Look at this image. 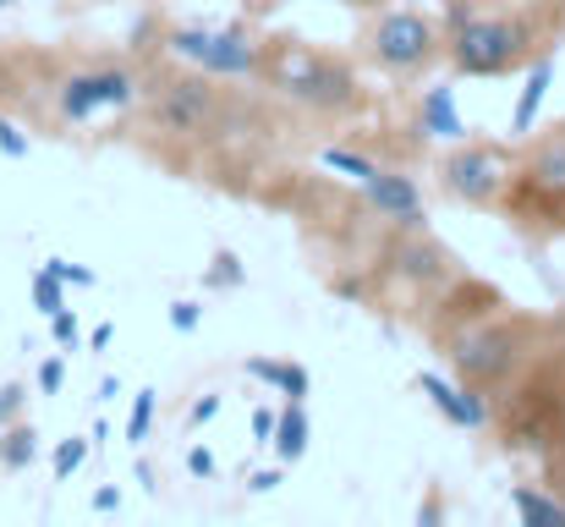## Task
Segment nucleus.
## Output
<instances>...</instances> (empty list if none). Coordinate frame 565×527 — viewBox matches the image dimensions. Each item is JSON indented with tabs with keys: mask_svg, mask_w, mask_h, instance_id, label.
<instances>
[{
	"mask_svg": "<svg viewBox=\"0 0 565 527\" xmlns=\"http://www.w3.org/2000/svg\"><path fill=\"white\" fill-rule=\"evenodd\" d=\"M445 55H450L456 77H505V72L527 66L533 55H544V44H539V22L527 11H467V6H450Z\"/></svg>",
	"mask_w": 565,
	"mask_h": 527,
	"instance_id": "f257e3e1",
	"label": "nucleus"
},
{
	"mask_svg": "<svg viewBox=\"0 0 565 527\" xmlns=\"http://www.w3.org/2000/svg\"><path fill=\"white\" fill-rule=\"evenodd\" d=\"M264 66L275 72V88L313 110V116H352L363 105V88H358V72L341 61V55H324V50H280V61H269L264 50Z\"/></svg>",
	"mask_w": 565,
	"mask_h": 527,
	"instance_id": "f03ea898",
	"label": "nucleus"
},
{
	"mask_svg": "<svg viewBox=\"0 0 565 527\" xmlns=\"http://www.w3.org/2000/svg\"><path fill=\"white\" fill-rule=\"evenodd\" d=\"M505 209L522 231H544V236L565 231V127L544 133L539 144H527L522 171L511 176Z\"/></svg>",
	"mask_w": 565,
	"mask_h": 527,
	"instance_id": "7ed1b4c3",
	"label": "nucleus"
},
{
	"mask_svg": "<svg viewBox=\"0 0 565 527\" xmlns=\"http://www.w3.org/2000/svg\"><path fill=\"white\" fill-rule=\"evenodd\" d=\"M369 61L390 77H423L439 55H445V28L417 11V6H395V11H379L369 39H363Z\"/></svg>",
	"mask_w": 565,
	"mask_h": 527,
	"instance_id": "20e7f679",
	"label": "nucleus"
},
{
	"mask_svg": "<svg viewBox=\"0 0 565 527\" xmlns=\"http://www.w3.org/2000/svg\"><path fill=\"white\" fill-rule=\"evenodd\" d=\"M533 336H539V325H533V319H494V325L467 330V336L450 347V362H456L461 384L500 390V384H505V379H516V373H522V362L533 357Z\"/></svg>",
	"mask_w": 565,
	"mask_h": 527,
	"instance_id": "39448f33",
	"label": "nucleus"
},
{
	"mask_svg": "<svg viewBox=\"0 0 565 527\" xmlns=\"http://www.w3.org/2000/svg\"><path fill=\"white\" fill-rule=\"evenodd\" d=\"M511 160L505 149L494 144H456L445 160H439V192L461 209H500L505 192H511Z\"/></svg>",
	"mask_w": 565,
	"mask_h": 527,
	"instance_id": "423d86ee",
	"label": "nucleus"
},
{
	"mask_svg": "<svg viewBox=\"0 0 565 527\" xmlns=\"http://www.w3.org/2000/svg\"><path fill=\"white\" fill-rule=\"evenodd\" d=\"M171 55L192 61L209 77H231V83L264 72V44L242 22H225V28H177L171 33Z\"/></svg>",
	"mask_w": 565,
	"mask_h": 527,
	"instance_id": "0eeeda50",
	"label": "nucleus"
},
{
	"mask_svg": "<svg viewBox=\"0 0 565 527\" xmlns=\"http://www.w3.org/2000/svg\"><path fill=\"white\" fill-rule=\"evenodd\" d=\"M214 116H220V94L209 72H171L149 94V122L166 138H198L214 127Z\"/></svg>",
	"mask_w": 565,
	"mask_h": 527,
	"instance_id": "6e6552de",
	"label": "nucleus"
},
{
	"mask_svg": "<svg viewBox=\"0 0 565 527\" xmlns=\"http://www.w3.org/2000/svg\"><path fill=\"white\" fill-rule=\"evenodd\" d=\"M61 116L66 122H94L99 110H127L138 99V77L127 66H88L61 83Z\"/></svg>",
	"mask_w": 565,
	"mask_h": 527,
	"instance_id": "1a4fd4ad",
	"label": "nucleus"
},
{
	"mask_svg": "<svg viewBox=\"0 0 565 527\" xmlns=\"http://www.w3.org/2000/svg\"><path fill=\"white\" fill-rule=\"evenodd\" d=\"M363 203L374 209L379 220H390V225H401V231H423V192H417V181L401 171H384L379 166L369 181H363Z\"/></svg>",
	"mask_w": 565,
	"mask_h": 527,
	"instance_id": "9d476101",
	"label": "nucleus"
},
{
	"mask_svg": "<svg viewBox=\"0 0 565 527\" xmlns=\"http://www.w3.org/2000/svg\"><path fill=\"white\" fill-rule=\"evenodd\" d=\"M417 390L434 401V412L445 418V423H456V429H489V396L478 390V384H456V379H445V373H417Z\"/></svg>",
	"mask_w": 565,
	"mask_h": 527,
	"instance_id": "9b49d317",
	"label": "nucleus"
},
{
	"mask_svg": "<svg viewBox=\"0 0 565 527\" xmlns=\"http://www.w3.org/2000/svg\"><path fill=\"white\" fill-rule=\"evenodd\" d=\"M395 270H401V281H412V286H445V281H456V253H450L445 242H434L428 231H412V236L395 247Z\"/></svg>",
	"mask_w": 565,
	"mask_h": 527,
	"instance_id": "f8f14e48",
	"label": "nucleus"
},
{
	"mask_svg": "<svg viewBox=\"0 0 565 527\" xmlns=\"http://www.w3.org/2000/svg\"><path fill=\"white\" fill-rule=\"evenodd\" d=\"M550 83H555V55L544 50V55H533V61H527V83H522L516 110H511V138H516V144H522V138H533V122H539V110H544Z\"/></svg>",
	"mask_w": 565,
	"mask_h": 527,
	"instance_id": "ddd939ff",
	"label": "nucleus"
},
{
	"mask_svg": "<svg viewBox=\"0 0 565 527\" xmlns=\"http://www.w3.org/2000/svg\"><path fill=\"white\" fill-rule=\"evenodd\" d=\"M417 133L423 138H439V144H461L467 138V122L456 110V88H428L423 105H417Z\"/></svg>",
	"mask_w": 565,
	"mask_h": 527,
	"instance_id": "4468645a",
	"label": "nucleus"
},
{
	"mask_svg": "<svg viewBox=\"0 0 565 527\" xmlns=\"http://www.w3.org/2000/svg\"><path fill=\"white\" fill-rule=\"evenodd\" d=\"M242 373H247V379L275 384L286 401H308V396H313V373H308L302 362H286V357H247V362H242Z\"/></svg>",
	"mask_w": 565,
	"mask_h": 527,
	"instance_id": "2eb2a0df",
	"label": "nucleus"
},
{
	"mask_svg": "<svg viewBox=\"0 0 565 527\" xmlns=\"http://www.w3.org/2000/svg\"><path fill=\"white\" fill-rule=\"evenodd\" d=\"M275 456L291 467V462H302L308 456V445H313V423H308V401H286L280 407V418H275Z\"/></svg>",
	"mask_w": 565,
	"mask_h": 527,
	"instance_id": "dca6fc26",
	"label": "nucleus"
},
{
	"mask_svg": "<svg viewBox=\"0 0 565 527\" xmlns=\"http://www.w3.org/2000/svg\"><path fill=\"white\" fill-rule=\"evenodd\" d=\"M511 506H516V517H522L527 527H565V500L544 495V489L516 484V489H511Z\"/></svg>",
	"mask_w": 565,
	"mask_h": 527,
	"instance_id": "f3484780",
	"label": "nucleus"
},
{
	"mask_svg": "<svg viewBox=\"0 0 565 527\" xmlns=\"http://www.w3.org/2000/svg\"><path fill=\"white\" fill-rule=\"evenodd\" d=\"M33 456H39V434L28 423H6V434H0V467L6 473H28Z\"/></svg>",
	"mask_w": 565,
	"mask_h": 527,
	"instance_id": "a211bd4d",
	"label": "nucleus"
},
{
	"mask_svg": "<svg viewBox=\"0 0 565 527\" xmlns=\"http://www.w3.org/2000/svg\"><path fill=\"white\" fill-rule=\"evenodd\" d=\"M203 286H209V292H242V286H247V264H242L231 247H220V253L209 259V270H203Z\"/></svg>",
	"mask_w": 565,
	"mask_h": 527,
	"instance_id": "6ab92c4d",
	"label": "nucleus"
},
{
	"mask_svg": "<svg viewBox=\"0 0 565 527\" xmlns=\"http://www.w3.org/2000/svg\"><path fill=\"white\" fill-rule=\"evenodd\" d=\"M28 297H33V308L50 319V314H61V308H66V281H61V275H50V270H33Z\"/></svg>",
	"mask_w": 565,
	"mask_h": 527,
	"instance_id": "aec40b11",
	"label": "nucleus"
},
{
	"mask_svg": "<svg viewBox=\"0 0 565 527\" xmlns=\"http://www.w3.org/2000/svg\"><path fill=\"white\" fill-rule=\"evenodd\" d=\"M88 445H94L88 434H72V440H61V445H55V456H50V473H55V484H66V478H72V473L88 462Z\"/></svg>",
	"mask_w": 565,
	"mask_h": 527,
	"instance_id": "412c9836",
	"label": "nucleus"
},
{
	"mask_svg": "<svg viewBox=\"0 0 565 527\" xmlns=\"http://www.w3.org/2000/svg\"><path fill=\"white\" fill-rule=\"evenodd\" d=\"M319 160H324L330 171L352 176V181H369V176L379 171V160H374V155H363V149H324Z\"/></svg>",
	"mask_w": 565,
	"mask_h": 527,
	"instance_id": "4be33fe9",
	"label": "nucleus"
},
{
	"mask_svg": "<svg viewBox=\"0 0 565 527\" xmlns=\"http://www.w3.org/2000/svg\"><path fill=\"white\" fill-rule=\"evenodd\" d=\"M149 434H154V390H138V401H132V412H127V440L143 445Z\"/></svg>",
	"mask_w": 565,
	"mask_h": 527,
	"instance_id": "5701e85b",
	"label": "nucleus"
},
{
	"mask_svg": "<svg viewBox=\"0 0 565 527\" xmlns=\"http://www.w3.org/2000/svg\"><path fill=\"white\" fill-rule=\"evenodd\" d=\"M28 149H33V144H28V133H22L17 122H6V116H0V155H6V160H28Z\"/></svg>",
	"mask_w": 565,
	"mask_h": 527,
	"instance_id": "b1692460",
	"label": "nucleus"
},
{
	"mask_svg": "<svg viewBox=\"0 0 565 527\" xmlns=\"http://www.w3.org/2000/svg\"><path fill=\"white\" fill-rule=\"evenodd\" d=\"M44 270H50V275H61L66 286H94V270H83V264H72V259H50Z\"/></svg>",
	"mask_w": 565,
	"mask_h": 527,
	"instance_id": "393cba45",
	"label": "nucleus"
},
{
	"mask_svg": "<svg viewBox=\"0 0 565 527\" xmlns=\"http://www.w3.org/2000/svg\"><path fill=\"white\" fill-rule=\"evenodd\" d=\"M22 396H28V390H22L17 379L0 384V423H17V418H22Z\"/></svg>",
	"mask_w": 565,
	"mask_h": 527,
	"instance_id": "a878e982",
	"label": "nucleus"
},
{
	"mask_svg": "<svg viewBox=\"0 0 565 527\" xmlns=\"http://www.w3.org/2000/svg\"><path fill=\"white\" fill-rule=\"evenodd\" d=\"M50 336H55V347H77V319H72V308L50 314Z\"/></svg>",
	"mask_w": 565,
	"mask_h": 527,
	"instance_id": "bb28decb",
	"label": "nucleus"
},
{
	"mask_svg": "<svg viewBox=\"0 0 565 527\" xmlns=\"http://www.w3.org/2000/svg\"><path fill=\"white\" fill-rule=\"evenodd\" d=\"M61 384H66V362H61V357H44V362H39V390L55 396Z\"/></svg>",
	"mask_w": 565,
	"mask_h": 527,
	"instance_id": "cd10ccee",
	"label": "nucleus"
},
{
	"mask_svg": "<svg viewBox=\"0 0 565 527\" xmlns=\"http://www.w3.org/2000/svg\"><path fill=\"white\" fill-rule=\"evenodd\" d=\"M275 418H280V412H269V407H253V418H247V429H253V445H269V440H275Z\"/></svg>",
	"mask_w": 565,
	"mask_h": 527,
	"instance_id": "c85d7f7f",
	"label": "nucleus"
},
{
	"mask_svg": "<svg viewBox=\"0 0 565 527\" xmlns=\"http://www.w3.org/2000/svg\"><path fill=\"white\" fill-rule=\"evenodd\" d=\"M166 319H171V330L192 336V330H198V319H203V308H198V303H171V314H166Z\"/></svg>",
	"mask_w": 565,
	"mask_h": 527,
	"instance_id": "c756f323",
	"label": "nucleus"
},
{
	"mask_svg": "<svg viewBox=\"0 0 565 527\" xmlns=\"http://www.w3.org/2000/svg\"><path fill=\"white\" fill-rule=\"evenodd\" d=\"M280 484H286V462H280V467H269V473H253V478H247V489H253V495H269V489H280Z\"/></svg>",
	"mask_w": 565,
	"mask_h": 527,
	"instance_id": "7c9ffc66",
	"label": "nucleus"
},
{
	"mask_svg": "<svg viewBox=\"0 0 565 527\" xmlns=\"http://www.w3.org/2000/svg\"><path fill=\"white\" fill-rule=\"evenodd\" d=\"M188 473H192V478H214V451L192 445V451H188Z\"/></svg>",
	"mask_w": 565,
	"mask_h": 527,
	"instance_id": "2f4dec72",
	"label": "nucleus"
},
{
	"mask_svg": "<svg viewBox=\"0 0 565 527\" xmlns=\"http://www.w3.org/2000/svg\"><path fill=\"white\" fill-rule=\"evenodd\" d=\"M214 412H220V396H198V401H192V412H188V423L192 429H203Z\"/></svg>",
	"mask_w": 565,
	"mask_h": 527,
	"instance_id": "473e14b6",
	"label": "nucleus"
},
{
	"mask_svg": "<svg viewBox=\"0 0 565 527\" xmlns=\"http://www.w3.org/2000/svg\"><path fill=\"white\" fill-rule=\"evenodd\" d=\"M116 506H121V489H99L94 495V512H116Z\"/></svg>",
	"mask_w": 565,
	"mask_h": 527,
	"instance_id": "72a5a7b5",
	"label": "nucleus"
},
{
	"mask_svg": "<svg viewBox=\"0 0 565 527\" xmlns=\"http://www.w3.org/2000/svg\"><path fill=\"white\" fill-rule=\"evenodd\" d=\"M110 341H116V330H110V325H99V330L88 336V347H94V351H105V347H110Z\"/></svg>",
	"mask_w": 565,
	"mask_h": 527,
	"instance_id": "f704fd0d",
	"label": "nucleus"
},
{
	"mask_svg": "<svg viewBox=\"0 0 565 527\" xmlns=\"http://www.w3.org/2000/svg\"><path fill=\"white\" fill-rule=\"evenodd\" d=\"M417 523H423V527H434V523H439V500H423V512H417Z\"/></svg>",
	"mask_w": 565,
	"mask_h": 527,
	"instance_id": "c9c22d12",
	"label": "nucleus"
},
{
	"mask_svg": "<svg viewBox=\"0 0 565 527\" xmlns=\"http://www.w3.org/2000/svg\"><path fill=\"white\" fill-rule=\"evenodd\" d=\"M341 6H379V0H341Z\"/></svg>",
	"mask_w": 565,
	"mask_h": 527,
	"instance_id": "e433bc0d",
	"label": "nucleus"
},
{
	"mask_svg": "<svg viewBox=\"0 0 565 527\" xmlns=\"http://www.w3.org/2000/svg\"><path fill=\"white\" fill-rule=\"evenodd\" d=\"M6 6H17V0H0V11H6Z\"/></svg>",
	"mask_w": 565,
	"mask_h": 527,
	"instance_id": "4c0bfd02",
	"label": "nucleus"
},
{
	"mask_svg": "<svg viewBox=\"0 0 565 527\" xmlns=\"http://www.w3.org/2000/svg\"><path fill=\"white\" fill-rule=\"evenodd\" d=\"M0 434H6V423H0Z\"/></svg>",
	"mask_w": 565,
	"mask_h": 527,
	"instance_id": "58836bf2",
	"label": "nucleus"
}]
</instances>
